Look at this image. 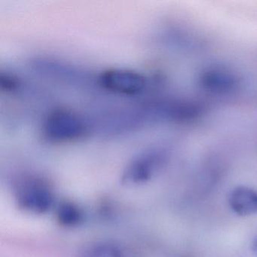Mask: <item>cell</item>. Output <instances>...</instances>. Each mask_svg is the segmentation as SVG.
Wrapping results in <instances>:
<instances>
[{
	"mask_svg": "<svg viewBox=\"0 0 257 257\" xmlns=\"http://www.w3.org/2000/svg\"><path fill=\"white\" fill-rule=\"evenodd\" d=\"M252 249L257 254V237L254 240L253 243H252Z\"/></svg>",
	"mask_w": 257,
	"mask_h": 257,
	"instance_id": "10",
	"label": "cell"
},
{
	"mask_svg": "<svg viewBox=\"0 0 257 257\" xmlns=\"http://www.w3.org/2000/svg\"><path fill=\"white\" fill-rule=\"evenodd\" d=\"M200 82L204 89L219 94L234 91L240 84L235 73L223 68L210 69L204 72Z\"/></svg>",
	"mask_w": 257,
	"mask_h": 257,
	"instance_id": "5",
	"label": "cell"
},
{
	"mask_svg": "<svg viewBox=\"0 0 257 257\" xmlns=\"http://www.w3.org/2000/svg\"><path fill=\"white\" fill-rule=\"evenodd\" d=\"M43 132L46 139L52 142H71L88 134V124L82 115L73 111L56 109L46 117Z\"/></svg>",
	"mask_w": 257,
	"mask_h": 257,
	"instance_id": "1",
	"label": "cell"
},
{
	"mask_svg": "<svg viewBox=\"0 0 257 257\" xmlns=\"http://www.w3.org/2000/svg\"><path fill=\"white\" fill-rule=\"evenodd\" d=\"M57 219L64 226H76L83 219V213L74 203L64 202L60 204L57 210Z\"/></svg>",
	"mask_w": 257,
	"mask_h": 257,
	"instance_id": "7",
	"label": "cell"
},
{
	"mask_svg": "<svg viewBox=\"0 0 257 257\" xmlns=\"http://www.w3.org/2000/svg\"><path fill=\"white\" fill-rule=\"evenodd\" d=\"M16 202L20 208L34 214L49 211L54 204V195L49 185L40 178L27 177L16 190Z\"/></svg>",
	"mask_w": 257,
	"mask_h": 257,
	"instance_id": "2",
	"label": "cell"
},
{
	"mask_svg": "<svg viewBox=\"0 0 257 257\" xmlns=\"http://www.w3.org/2000/svg\"><path fill=\"white\" fill-rule=\"evenodd\" d=\"M228 204L231 210L240 216L257 214V190L237 186L230 193Z\"/></svg>",
	"mask_w": 257,
	"mask_h": 257,
	"instance_id": "6",
	"label": "cell"
},
{
	"mask_svg": "<svg viewBox=\"0 0 257 257\" xmlns=\"http://www.w3.org/2000/svg\"><path fill=\"white\" fill-rule=\"evenodd\" d=\"M114 243L101 242L84 248L77 257H113Z\"/></svg>",
	"mask_w": 257,
	"mask_h": 257,
	"instance_id": "8",
	"label": "cell"
},
{
	"mask_svg": "<svg viewBox=\"0 0 257 257\" xmlns=\"http://www.w3.org/2000/svg\"><path fill=\"white\" fill-rule=\"evenodd\" d=\"M113 257H142L141 254L130 246L114 243Z\"/></svg>",
	"mask_w": 257,
	"mask_h": 257,
	"instance_id": "9",
	"label": "cell"
},
{
	"mask_svg": "<svg viewBox=\"0 0 257 257\" xmlns=\"http://www.w3.org/2000/svg\"><path fill=\"white\" fill-rule=\"evenodd\" d=\"M165 162V155L160 151L155 150L140 155L124 170L122 183L127 186L146 183L162 168Z\"/></svg>",
	"mask_w": 257,
	"mask_h": 257,
	"instance_id": "4",
	"label": "cell"
},
{
	"mask_svg": "<svg viewBox=\"0 0 257 257\" xmlns=\"http://www.w3.org/2000/svg\"><path fill=\"white\" fill-rule=\"evenodd\" d=\"M99 84L104 89L124 95H136L145 90L147 78L135 70L111 69L102 73Z\"/></svg>",
	"mask_w": 257,
	"mask_h": 257,
	"instance_id": "3",
	"label": "cell"
}]
</instances>
